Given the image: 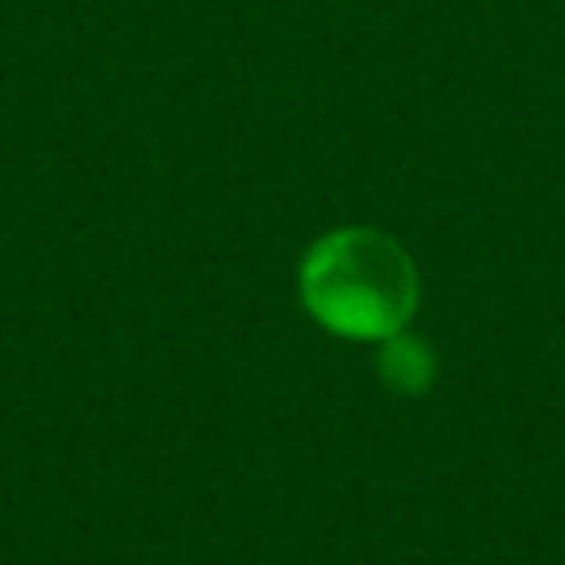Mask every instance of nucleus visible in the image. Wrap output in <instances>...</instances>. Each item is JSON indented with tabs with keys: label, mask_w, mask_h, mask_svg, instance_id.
Segmentation results:
<instances>
[{
	"label": "nucleus",
	"mask_w": 565,
	"mask_h": 565,
	"mask_svg": "<svg viewBox=\"0 0 565 565\" xmlns=\"http://www.w3.org/2000/svg\"><path fill=\"white\" fill-rule=\"evenodd\" d=\"M300 309L340 340L380 344L411 327L424 282L415 256L375 225L318 234L296 265Z\"/></svg>",
	"instance_id": "obj_1"
},
{
	"label": "nucleus",
	"mask_w": 565,
	"mask_h": 565,
	"mask_svg": "<svg viewBox=\"0 0 565 565\" xmlns=\"http://www.w3.org/2000/svg\"><path fill=\"white\" fill-rule=\"evenodd\" d=\"M375 375L384 388L402 393V397H419L437 384V349L433 340H424L419 331L402 327L397 335L375 344Z\"/></svg>",
	"instance_id": "obj_2"
}]
</instances>
